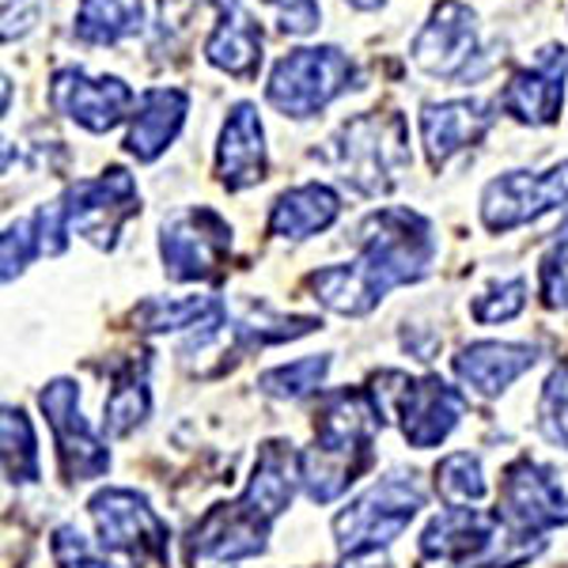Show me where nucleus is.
I'll return each instance as SVG.
<instances>
[{
	"mask_svg": "<svg viewBox=\"0 0 568 568\" xmlns=\"http://www.w3.org/2000/svg\"><path fill=\"white\" fill-rule=\"evenodd\" d=\"M356 246L361 254L353 262L326 265L307 277L311 296L345 318L372 315L390 288L417 284L436 262L433 220L406 205H387L364 216L356 227Z\"/></svg>",
	"mask_w": 568,
	"mask_h": 568,
	"instance_id": "nucleus-1",
	"label": "nucleus"
},
{
	"mask_svg": "<svg viewBox=\"0 0 568 568\" xmlns=\"http://www.w3.org/2000/svg\"><path fill=\"white\" fill-rule=\"evenodd\" d=\"M300 485V455L284 439H265L254 474L235 500L216 504L197 519L186 538V557L209 561H246L258 557L270 527L284 516Z\"/></svg>",
	"mask_w": 568,
	"mask_h": 568,
	"instance_id": "nucleus-2",
	"label": "nucleus"
},
{
	"mask_svg": "<svg viewBox=\"0 0 568 568\" xmlns=\"http://www.w3.org/2000/svg\"><path fill=\"white\" fill-rule=\"evenodd\" d=\"M387 425L368 387L326 390L315 409V444L300 452V485L315 504L342 497L375 459V433Z\"/></svg>",
	"mask_w": 568,
	"mask_h": 568,
	"instance_id": "nucleus-3",
	"label": "nucleus"
},
{
	"mask_svg": "<svg viewBox=\"0 0 568 568\" xmlns=\"http://www.w3.org/2000/svg\"><path fill=\"white\" fill-rule=\"evenodd\" d=\"M326 160L361 197H383L406 179L409 125L398 110H364L353 114L326 144Z\"/></svg>",
	"mask_w": 568,
	"mask_h": 568,
	"instance_id": "nucleus-4",
	"label": "nucleus"
},
{
	"mask_svg": "<svg viewBox=\"0 0 568 568\" xmlns=\"http://www.w3.org/2000/svg\"><path fill=\"white\" fill-rule=\"evenodd\" d=\"M368 394L379 406L383 420H398L409 447L428 452L455 433L466 414L463 390H455L439 375H406V372H375Z\"/></svg>",
	"mask_w": 568,
	"mask_h": 568,
	"instance_id": "nucleus-5",
	"label": "nucleus"
},
{
	"mask_svg": "<svg viewBox=\"0 0 568 568\" xmlns=\"http://www.w3.org/2000/svg\"><path fill=\"white\" fill-rule=\"evenodd\" d=\"M356 88V61L337 45H300L273 65L265 80V103L284 118H318L323 110Z\"/></svg>",
	"mask_w": 568,
	"mask_h": 568,
	"instance_id": "nucleus-6",
	"label": "nucleus"
},
{
	"mask_svg": "<svg viewBox=\"0 0 568 568\" xmlns=\"http://www.w3.org/2000/svg\"><path fill=\"white\" fill-rule=\"evenodd\" d=\"M425 508V489H420L417 474H390L349 500L334 516V542L342 557H364L379 554L402 530L414 524V516Z\"/></svg>",
	"mask_w": 568,
	"mask_h": 568,
	"instance_id": "nucleus-7",
	"label": "nucleus"
},
{
	"mask_svg": "<svg viewBox=\"0 0 568 568\" xmlns=\"http://www.w3.org/2000/svg\"><path fill=\"white\" fill-rule=\"evenodd\" d=\"M232 254V224L209 205H190L163 220L160 258L171 281H216Z\"/></svg>",
	"mask_w": 568,
	"mask_h": 568,
	"instance_id": "nucleus-8",
	"label": "nucleus"
},
{
	"mask_svg": "<svg viewBox=\"0 0 568 568\" xmlns=\"http://www.w3.org/2000/svg\"><path fill=\"white\" fill-rule=\"evenodd\" d=\"M493 516L516 538H546V530L568 524V493L549 466L524 455L504 470Z\"/></svg>",
	"mask_w": 568,
	"mask_h": 568,
	"instance_id": "nucleus-9",
	"label": "nucleus"
},
{
	"mask_svg": "<svg viewBox=\"0 0 568 568\" xmlns=\"http://www.w3.org/2000/svg\"><path fill=\"white\" fill-rule=\"evenodd\" d=\"M91 519L99 530V546L130 557L133 565H168L171 530L149 508V500L133 489H99L91 497Z\"/></svg>",
	"mask_w": 568,
	"mask_h": 568,
	"instance_id": "nucleus-10",
	"label": "nucleus"
},
{
	"mask_svg": "<svg viewBox=\"0 0 568 568\" xmlns=\"http://www.w3.org/2000/svg\"><path fill=\"white\" fill-rule=\"evenodd\" d=\"M69 227L99 251H114L118 235L141 213V190L125 168H106L95 179H77L65 190Z\"/></svg>",
	"mask_w": 568,
	"mask_h": 568,
	"instance_id": "nucleus-11",
	"label": "nucleus"
},
{
	"mask_svg": "<svg viewBox=\"0 0 568 568\" xmlns=\"http://www.w3.org/2000/svg\"><path fill=\"white\" fill-rule=\"evenodd\" d=\"M568 201V160L549 171H508L485 182L481 190V224L493 235L516 232L530 220L554 213Z\"/></svg>",
	"mask_w": 568,
	"mask_h": 568,
	"instance_id": "nucleus-12",
	"label": "nucleus"
},
{
	"mask_svg": "<svg viewBox=\"0 0 568 568\" xmlns=\"http://www.w3.org/2000/svg\"><path fill=\"white\" fill-rule=\"evenodd\" d=\"M409 61L436 80H474L478 16L463 0H439L409 42Z\"/></svg>",
	"mask_w": 568,
	"mask_h": 568,
	"instance_id": "nucleus-13",
	"label": "nucleus"
},
{
	"mask_svg": "<svg viewBox=\"0 0 568 568\" xmlns=\"http://www.w3.org/2000/svg\"><path fill=\"white\" fill-rule=\"evenodd\" d=\"M39 406L53 428L58 463L65 481H95L110 470V447L80 414V387L72 379H50L39 390Z\"/></svg>",
	"mask_w": 568,
	"mask_h": 568,
	"instance_id": "nucleus-14",
	"label": "nucleus"
},
{
	"mask_svg": "<svg viewBox=\"0 0 568 568\" xmlns=\"http://www.w3.org/2000/svg\"><path fill=\"white\" fill-rule=\"evenodd\" d=\"M136 91L122 77H91L88 69L65 65L50 77V106L88 133H110L133 118Z\"/></svg>",
	"mask_w": 568,
	"mask_h": 568,
	"instance_id": "nucleus-15",
	"label": "nucleus"
},
{
	"mask_svg": "<svg viewBox=\"0 0 568 568\" xmlns=\"http://www.w3.org/2000/svg\"><path fill=\"white\" fill-rule=\"evenodd\" d=\"M565 77L568 50L561 42H549L535 53V61L516 69L504 84L497 106L519 125H554L565 106Z\"/></svg>",
	"mask_w": 568,
	"mask_h": 568,
	"instance_id": "nucleus-16",
	"label": "nucleus"
},
{
	"mask_svg": "<svg viewBox=\"0 0 568 568\" xmlns=\"http://www.w3.org/2000/svg\"><path fill=\"white\" fill-rule=\"evenodd\" d=\"M493 110L497 106L489 99H444V103L420 106V144H425L428 168L439 171L459 152L474 149L497 122Z\"/></svg>",
	"mask_w": 568,
	"mask_h": 568,
	"instance_id": "nucleus-17",
	"label": "nucleus"
},
{
	"mask_svg": "<svg viewBox=\"0 0 568 568\" xmlns=\"http://www.w3.org/2000/svg\"><path fill=\"white\" fill-rule=\"evenodd\" d=\"M270 175V152H265V130L254 103H235L224 118L216 144V179L227 194H240L265 182Z\"/></svg>",
	"mask_w": 568,
	"mask_h": 568,
	"instance_id": "nucleus-18",
	"label": "nucleus"
},
{
	"mask_svg": "<svg viewBox=\"0 0 568 568\" xmlns=\"http://www.w3.org/2000/svg\"><path fill=\"white\" fill-rule=\"evenodd\" d=\"M190 114V91L182 88H144L136 99V110L130 118V133H125V152L141 163L160 160L163 152L175 144Z\"/></svg>",
	"mask_w": 568,
	"mask_h": 568,
	"instance_id": "nucleus-19",
	"label": "nucleus"
},
{
	"mask_svg": "<svg viewBox=\"0 0 568 568\" xmlns=\"http://www.w3.org/2000/svg\"><path fill=\"white\" fill-rule=\"evenodd\" d=\"M538 364V345L524 342H470L452 361L455 375L481 398H497Z\"/></svg>",
	"mask_w": 568,
	"mask_h": 568,
	"instance_id": "nucleus-20",
	"label": "nucleus"
},
{
	"mask_svg": "<svg viewBox=\"0 0 568 568\" xmlns=\"http://www.w3.org/2000/svg\"><path fill=\"white\" fill-rule=\"evenodd\" d=\"M342 216V197L326 182H304V186H292L273 201L270 209V235L288 243L311 240V235L326 232L334 220Z\"/></svg>",
	"mask_w": 568,
	"mask_h": 568,
	"instance_id": "nucleus-21",
	"label": "nucleus"
},
{
	"mask_svg": "<svg viewBox=\"0 0 568 568\" xmlns=\"http://www.w3.org/2000/svg\"><path fill=\"white\" fill-rule=\"evenodd\" d=\"M262 27L243 8L220 12V23L205 39V61L235 80H254L262 69Z\"/></svg>",
	"mask_w": 568,
	"mask_h": 568,
	"instance_id": "nucleus-22",
	"label": "nucleus"
},
{
	"mask_svg": "<svg viewBox=\"0 0 568 568\" xmlns=\"http://www.w3.org/2000/svg\"><path fill=\"white\" fill-rule=\"evenodd\" d=\"M227 307L220 296H179V300H163L152 296L133 311V323L144 334H168V329H220L227 326Z\"/></svg>",
	"mask_w": 568,
	"mask_h": 568,
	"instance_id": "nucleus-23",
	"label": "nucleus"
},
{
	"mask_svg": "<svg viewBox=\"0 0 568 568\" xmlns=\"http://www.w3.org/2000/svg\"><path fill=\"white\" fill-rule=\"evenodd\" d=\"M152 409L149 390V353L130 356L122 368L114 372V387L103 402V428L110 436H130L136 425H144Z\"/></svg>",
	"mask_w": 568,
	"mask_h": 568,
	"instance_id": "nucleus-24",
	"label": "nucleus"
},
{
	"mask_svg": "<svg viewBox=\"0 0 568 568\" xmlns=\"http://www.w3.org/2000/svg\"><path fill=\"white\" fill-rule=\"evenodd\" d=\"M144 27V0H80L77 39L88 45H118Z\"/></svg>",
	"mask_w": 568,
	"mask_h": 568,
	"instance_id": "nucleus-25",
	"label": "nucleus"
},
{
	"mask_svg": "<svg viewBox=\"0 0 568 568\" xmlns=\"http://www.w3.org/2000/svg\"><path fill=\"white\" fill-rule=\"evenodd\" d=\"M0 444H4V478L12 485L39 481V439H34L31 417L16 406H4L0 420Z\"/></svg>",
	"mask_w": 568,
	"mask_h": 568,
	"instance_id": "nucleus-26",
	"label": "nucleus"
},
{
	"mask_svg": "<svg viewBox=\"0 0 568 568\" xmlns=\"http://www.w3.org/2000/svg\"><path fill=\"white\" fill-rule=\"evenodd\" d=\"M436 493L452 504V508L485 500L489 485H485V470H481L478 455H470V452L447 455V459L436 466Z\"/></svg>",
	"mask_w": 568,
	"mask_h": 568,
	"instance_id": "nucleus-27",
	"label": "nucleus"
},
{
	"mask_svg": "<svg viewBox=\"0 0 568 568\" xmlns=\"http://www.w3.org/2000/svg\"><path fill=\"white\" fill-rule=\"evenodd\" d=\"M329 372V356H304V361L281 364V368H270L258 375V387L273 398H304V394L323 387Z\"/></svg>",
	"mask_w": 568,
	"mask_h": 568,
	"instance_id": "nucleus-28",
	"label": "nucleus"
},
{
	"mask_svg": "<svg viewBox=\"0 0 568 568\" xmlns=\"http://www.w3.org/2000/svg\"><path fill=\"white\" fill-rule=\"evenodd\" d=\"M538 296L546 307L568 311V216L546 243L542 262H538Z\"/></svg>",
	"mask_w": 568,
	"mask_h": 568,
	"instance_id": "nucleus-29",
	"label": "nucleus"
},
{
	"mask_svg": "<svg viewBox=\"0 0 568 568\" xmlns=\"http://www.w3.org/2000/svg\"><path fill=\"white\" fill-rule=\"evenodd\" d=\"M538 433L568 452V361L557 364L538 398Z\"/></svg>",
	"mask_w": 568,
	"mask_h": 568,
	"instance_id": "nucleus-30",
	"label": "nucleus"
},
{
	"mask_svg": "<svg viewBox=\"0 0 568 568\" xmlns=\"http://www.w3.org/2000/svg\"><path fill=\"white\" fill-rule=\"evenodd\" d=\"M524 307H527V281L511 277V281H497L489 292L474 296L470 315H474V323L493 326V323H508V318H516Z\"/></svg>",
	"mask_w": 568,
	"mask_h": 568,
	"instance_id": "nucleus-31",
	"label": "nucleus"
},
{
	"mask_svg": "<svg viewBox=\"0 0 568 568\" xmlns=\"http://www.w3.org/2000/svg\"><path fill=\"white\" fill-rule=\"evenodd\" d=\"M39 235H34V220L23 216L4 227V243H0V262H4V284L23 277V270L39 258Z\"/></svg>",
	"mask_w": 568,
	"mask_h": 568,
	"instance_id": "nucleus-32",
	"label": "nucleus"
},
{
	"mask_svg": "<svg viewBox=\"0 0 568 568\" xmlns=\"http://www.w3.org/2000/svg\"><path fill=\"white\" fill-rule=\"evenodd\" d=\"M34 220V235H39V251L50 254V258H58V254H65L69 246V213H65V201H50V205H39L31 213Z\"/></svg>",
	"mask_w": 568,
	"mask_h": 568,
	"instance_id": "nucleus-33",
	"label": "nucleus"
},
{
	"mask_svg": "<svg viewBox=\"0 0 568 568\" xmlns=\"http://www.w3.org/2000/svg\"><path fill=\"white\" fill-rule=\"evenodd\" d=\"M53 561H58V568H118L106 557H99L77 527H61L53 535Z\"/></svg>",
	"mask_w": 568,
	"mask_h": 568,
	"instance_id": "nucleus-34",
	"label": "nucleus"
},
{
	"mask_svg": "<svg viewBox=\"0 0 568 568\" xmlns=\"http://www.w3.org/2000/svg\"><path fill=\"white\" fill-rule=\"evenodd\" d=\"M265 4L273 8L281 31L296 34V39H304V34H311L318 23H323V8H318V0H265Z\"/></svg>",
	"mask_w": 568,
	"mask_h": 568,
	"instance_id": "nucleus-35",
	"label": "nucleus"
},
{
	"mask_svg": "<svg viewBox=\"0 0 568 568\" xmlns=\"http://www.w3.org/2000/svg\"><path fill=\"white\" fill-rule=\"evenodd\" d=\"M342 568H390L387 561H375V554H364V557H345Z\"/></svg>",
	"mask_w": 568,
	"mask_h": 568,
	"instance_id": "nucleus-36",
	"label": "nucleus"
},
{
	"mask_svg": "<svg viewBox=\"0 0 568 568\" xmlns=\"http://www.w3.org/2000/svg\"><path fill=\"white\" fill-rule=\"evenodd\" d=\"M345 4H353L356 12H375V8H383L387 0H345Z\"/></svg>",
	"mask_w": 568,
	"mask_h": 568,
	"instance_id": "nucleus-37",
	"label": "nucleus"
},
{
	"mask_svg": "<svg viewBox=\"0 0 568 568\" xmlns=\"http://www.w3.org/2000/svg\"><path fill=\"white\" fill-rule=\"evenodd\" d=\"M205 4H213L216 12H235V8H240L243 0H205Z\"/></svg>",
	"mask_w": 568,
	"mask_h": 568,
	"instance_id": "nucleus-38",
	"label": "nucleus"
}]
</instances>
